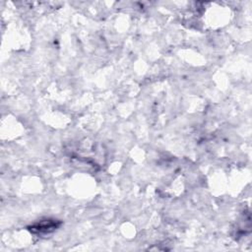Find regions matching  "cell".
Returning a JSON list of instances; mask_svg holds the SVG:
<instances>
[{"label":"cell","instance_id":"6da1fadb","mask_svg":"<svg viewBox=\"0 0 252 252\" xmlns=\"http://www.w3.org/2000/svg\"><path fill=\"white\" fill-rule=\"evenodd\" d=\"M59 224L60 223L56 220H46L32 225L30 229L32 232L35 233H50L56 229Z\"/></svg>","mask_w":252,"mask_h":252}]
</instances>
